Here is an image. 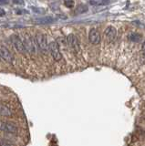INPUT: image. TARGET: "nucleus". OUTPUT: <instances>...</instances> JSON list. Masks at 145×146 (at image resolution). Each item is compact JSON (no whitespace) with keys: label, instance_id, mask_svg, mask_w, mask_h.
Returning <instances> with one entry per match:
<instances>
[{"label":"nucleus","instance_id":"1","mask_svg":"<svg viewBox=\"0 0 145 146\" xmlns=\"http://www.w3.org/2000/svg\"><path fill=\"white\" fill-rule=\"evenodd\" d=\"M36 44H37L38 48L41 50L42 52L46 53L48 49V40H47V36L42 33H38L36 35Z\"/></svg>","mask_w":145,"mask_h":146},{"label":"nucleus","instance_id":"2","mask_svg":"<svg viewBox=\"0 0 145 146\" xmlns=\"http://www.w3.org/2000/svg\"><path fill=\"white\" fill-rule=\"evenodd\" d=\"M48 49H49V52H50L52 58L55 59L56 61H60L62 58V55L60 50V46H58L57 41H52V42L49 43Z\"/></svg>","mask_w":145,"mask_h":146},{"label":"nucleus","instance_id":"3","mask_svg":"<svg viewBox=\"0 0 145 146\" xmlns=\"http://www.w3.org/2000/svg\"><path fill=\"white\" fill-rule=\"evenodd\" d=\"M0 131L7 132V133H17V127L13 122L0 121Z\"/></svg>","mask_w":145,"mask_h":146},{"label":"nucleus","instance_id":"4","mask_svg":"<svg viewBox=\"0 0 145 146\" xmlns=\"http://www.w3.org/2000/svg\"><path fill=\"white\" fill-rule=\"evenodd\" d=\"M11 42H12L13 46H14L15 49L17 50V51H19V53H24L25 51H26L23 41L19 38V36L12 35L11 36Z\"/></svg>","mask_w":145,"mask_h":146},{"label":"nucleus","instance_id":"5","mask_svg":"<svg viewBox=\"0 0 145 146\" xmlns=\"http://www.w3.org/2000/svg\"><path fill=\"white\" fill-rule=\"evenodd\" d=\"M67 41H68V43H69L70 47L73 49L75 52L79 51V43L78 38H77L75 35L70 34L67 38Z\"/></svg>","mask_w":145,"mask_h":146},{"label":"nucleus","instance_id":"6","mask_svg":"<svg viewBox=\"0 0 145 146\" xmlns=\"http://www.w3.org/2000/svg\"><path fill=\"white\" fill-rule=\"evenodd\" d=\"M0 57L7 62H12L13 59H14L11 52L5 47V46H2V45H0Z\"/></svg>","mask_w":145,"mask_h":146},{"label":"nucleus","instance_id":"7","mask_svg":"<svg viewBox=\"0 0 145 146\" xmlns=\"http://www.w3.org/2000/svg\"><path fill=\"white\" fill-rule=\"evenodd\" d=\"M89 42L93 45L99 44L101 42V35H99V32L95 29H90L89 33Z\"/></svg>","mask_w":145,"mask_h":146},{"label":"nucleus","instance_id":"8","mask_svg":"<svg viewBox=\"0 0 145 146\" xmlns=\"http://www.w3.org/2000/svg\"><path fill=\"white\" fill-rule=\"evenodd\" d=\"M105 36L109 42H112L117 36V30L115 27L112 26H109L105 29Z\"/></svg>","mask_w":145,"mask_h":146},{"label":"nucleus","instance_id":"9","mask_svg":"<svg viewBox=\"0 0 145 146\" xmlns=\"http://www.w3.org/2000/svg\"><path fill=\"white\" fill-rule=\"evenodd\" d=\"M36 22V24H39V25H45V24H51V23L56 21V18L53 17H38L36 18L34 20Z\"/></svg>","mask_w":145,"mask_h":146},{"label":"nucleus","instance_id":"10","mask_svg":"<svg viewBox=\"0 0 145 146\" xmlns=\"http://www.w3.org/2000/svg\"><path fill=\"white\" fill-rule=\"evenodd\" d=\"M0 115L5 116V117H11L12 112L9 107H7L6 104L3 102H0Z\"/></svg>","mask_w":145,"mask_h":146},{"label":"nucleus","instance_id":"11","mask_svg":"<svg viewBox=\"0 0 145 146\" xmlns=\"http://www.w3.org/2000/svg\"><path fill=\"white\" fill-rule=\"evenodd\" d=\"M24 45H25V48L26 49V51H28V52H32L34 53L35 51V48H34V43H33V41L31 40V38L29 36H26V38H25V41H24Z\"/></svg>","mask_w":145,"mask_h":146},{"label":"nucleus","instance_id":"12","mask_svg":"<svg viewBox=\"0 0 145 146\" xmlns=\"http://www.w3.org/2000/svg\"><path fill=\"white\" fill-rule=\"evenodd\" d=\"M129 39L133 41V42H140L142 40V35L139 33H131L129 36Z\"/></svg>","mask_w":145,"mask_h":146},{"label":"nucleus","instance_id":"13","mask_svg":"<svg viewBox=\"0 0 145 146\" xmlns=\"http://www.w3.org/2000/svg\"><path fill=\"white\" fill-rule=\"evenodd\" d=\"M88 11V7L85 6V5H79V6L78 7V8H77L76 12L78 14H82V13H85Z\"/></svg>","mask_w":145,"mask_h":146},{"label":"nucleus","instance_id":"14","mask_svg":"<svg viewBox=\"0 0 145 146\" xmlns=\"http://www.w3.org/2000/svg\"><path fill=\"white\" fill-rule=\"evenodd\" d=\"M64 4H65V6L68 7L69 8H72L74 7V1H73V0H65Z\"/></svg>","mask_w":145,"mask_h":146},{"label":"nucleus","instance_id":"15","mask_svg":"<svg viewBox=\"0 0 145 146\" xmlns=\"http://www.w3.org/2000/svg\"><path fill=\"white\" fill-rule=\"evenodd\" d=\"M0 145H14V143H10V141L6 143V141H4V140H1L0 141Z\"/></svg>","mask_w":145,"mask_h":146},{"label":"nucleus","instance_id":"16","mask_svg":"<svg viewBox=\"0 0 145 146\" xmlns=\"http://www.w3.org/2000/svg\"><path fill=\"white\" fill-rule=\"evenodd\" d=\"M13 3L17 4V5H23L24 1H23V0H13Z\"/></svg>","mask_w":145,"mask_h":146},{"label":"nucleus","instance_id":"17","mask_svg":"<svg viewBox=\"0 0 145 146\" xmlns=\"http://www.w3.org/2000/svg\"><path fill=\"white\" fill-rule=\"evenodd\" d=\"M6 16V11L4 10L3 8H0V17H5Z\"/></svg>","mask_w":145,"mask_h":146},{"label":"nucleus","instance_id":"18","mask_svg":"<svg viewBox=\"0 0 145 146\" xmlns=\"http://www.w3.org/2000/svg\"><path fill=\"white\" fill-rule=\"evenodd\" d=\"M142 59L143 60V63H145V49H143L142 54Z\"/></svg>","mask_w":145,"mask_h":146},{"label":"nucleus","instance_id":"19","mask_svg":"<svg viewBox=\"0 0 145 146\" xmlns=\"http://www.w3.org/2000/svg\"><path fill=\"white\" fill-rule=\"evenodd\" d=\"M142 49H145V41H144L143 44H142Z\"/></svg>","mask_w":145,"mask_h":146},{"label":"nucleus","instance_id":"20","mask_svg":"<svg viewBox=\"0 0 145 146\" xmlns=\"http://www.w3.org/2000/svg\"><path fill=\"white\" fill-rule=\"evenodd\" d=\"M0 59H1V57H0Z\"/></svg>","mask_w":145,"mask_h":146}]
</instances>
